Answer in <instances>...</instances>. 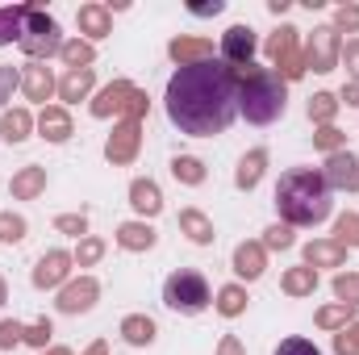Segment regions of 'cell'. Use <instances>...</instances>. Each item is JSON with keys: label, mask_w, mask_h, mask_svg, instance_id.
<instances>
[{"label": "cell", "mask_w": 359, "mask_h": 355, "mask_svg": "<svg viewBox=\"0 0 359 355\" xmlns=\"http://www.w3.org/2000/svg\"><path fill=\"white\" fill-rule=\"evenodd\" d=\"M17 343H25V322L4 318V322H0V351H13Z\"/></svg>", "instance_id": "43"}, {"label": "cell", "mask_w": 359, "mask_h": 355, "mask_svg": "<svg viewBox=\"0 0 359 355\" xmlns=\"http://www.w3.org/2000/svg\"><path fill=\"white\" fill-rule=\"evenodd\" d=\"M8 301V284H4V276H0V305Z\"/></svg>", "instance_id": "55"}, {"label": "cell", "mask_w": 359, "mask_h": 355, "mask_svg": "<svg viewBox=\"0 0 359 355\" xmlns=\"http://www.w3.org/2000/svg\"><path fill=\"white\" fill-rule=\"evenodd\" d=\"M155 335H159L155 318H147V314H126V318H121V339H126L130 347H151Z\"/></svg>", "instance_id": "24"}, {"label": "cell", "mask_w": 359, "mask_h": 355, "mask_svg": "<svg viewBox=\"0 0 359 355\" xmlns=\"http://www.w3.org/2000/svg\"><path fill=\"white\" fill-rule=\"evenodd\" d=\"M76 25H80L84 42H100V38H109V34H113V13H109L104 4H80Z\"/></svg>", "instance_id": "17"}, {"label": "cell", "mask_w": 359, "mask_h": 355, "mask_svg": "<svg viewBox=\"0 0 359 355\" xmlns=\"http://www.w3.org/2000/svg\"><path fill=\"white\" fill-rule=\"evenodd\" d=\"M234 80H238V113L251 126H271L288 109V84L271 67H255V63L234 67Z\"/></svg>", "instance_id": "3"}, {"label": "cell", "mask_w": 359, "mask_h": 355, "mask_svg": "<svg viewBox=\"0 0 359 355\" xmlns=\"http://www.w3.org/2000/svg\"><path fill=\"white\" fill-rule=\"evenodd\" d=\"M247 288L243 284H226V288H217V297H213V309L222 314V318H243L247 314Z\"/></svg>", "instance_id": "28"}, {"label": "cell", "mask_w": 359, "mask_h": 355, "mask_svg": "<svg viewBox=\"0 0 359 355\" xmlns=\"http://www.w3.org/2000/svg\"><path fill=\"white\" fill-rule=\"evenodd\" d=\"M84 355H109V343L104 339H96V343H88V351Z\"/></svg>", "instance_id": "52"}, {"label": "cell", "mask_w": 359, "mask_h": 355, "mask_svg": "<svg viewBox=\"0 0 359 355\" xmlns=\"http://www.w3.org/2000/svg\"><path fill=\"white\" fill-rule=\"evenodd\" d=\"M355 314H359V305H343V301H334V305H322L318 314H313V322L322 326V330H343V326H351L355 322Z\"/></svg>", "instance_id": "31"}, {"label": "cell", "mask_w": 359, "mask_h": 355, "mask_svg": "<svg viewBox=\"0 0 359 355\" xmlns=\"http://www.w3.org/2000/svg\"><path fill=\"white\" fill-rule=\"evenodd\" d=\"M92 84H96V72H92V67H84V72H67V76L59 80V100H63V109L76 105V100H88Z\"/></svg>", "instance_id": "26"}, {"label": "cell", "mask_w": 359, "mask_h": 355, "mask_svg": "<svg viewBox=\"0 0 359 355\" xmlns=\"http://www.w3.org/2000/svg\"><path fill=\"white\" fill-rule=\"evenodd\" d=\"M276 209H280V222L297 230V226L326 222L330 209H334V201H330V188H326L322 172L292 168V172H284L280 184H276Z\"/></svg>", "instance_id": "2"}, {"label": "cell", "mask_w": 359, "mask_h": 355, "mask_svg": "<svg viewBox=\"0 0 359 355\" xmlns=\"http://www.w3.org/2000/svg\"><path fill=\"white\" fill-rule=\"evenodd\" d=\"M330 288H334V297L343 305H359V272H339Z\"/></svg>", "instance_id": "40"}, {"label": "cell", "mask_w": 359, "mask_h": 355, "mask_svg": "<svg viewBox=\"0 0 359 355\" xmlns=\"http://www.w3.org/2000/svg\"><path fill=\"white\" fill-rule=\"evenodd\" d=\"M339 105H355V109H359V84H343V92H339Z\"/></svg>", "instance_id": "51"}, {"label": "cell", "mask_w": 359, "mask_h": 355, "mask_svg": "<svg viewBox=\"0 0 359 355\" xmlns=\"http://www.w3.org/2000/svg\"><path fill=\"white\" fill-rule=\"evenodd\" d=\"M96 297H100V284H96L92 276H72V280L59 288L55 309H59V314H88L92 305H96Z\"/></svg>", "instance_id": "12"}, {"label": "cell", "mask_w": 359, "mask_h": 355, "mask_svg": "<svg viewBox=\"0 0 359 355\" xmlns=\"http://www.w3.org/2000/svg\"><path fill=\"white\" fill-rule=\"evenodd\" d=\"M334 355H359V318L334 335Z\"/></svg>", "instance_id": "44"}, {"label": "cell", "mask_w": 359, "mask_h": 355, "mask_svg": "<svg viewBox=\"0 0 359 355\" xmlns=\"http://www.w3.org/2000/svg\"><path fill=\"white\" fill-rule=\"evenodd\" d=\"M313 147H318V151H326V155H334V151H347V134H343L339 126H318V134H313Z\"/></svg>", "instance_id": "37"}, {"label": "cell", "mask_w": 359, "mask_h": 355, "mask_svg": "<svg viewBox=\"0 0 359 355\" xmlns=\"http://www.w3.org/2000/svg\"><path fill=\"white\" fill-rule=\"evenodd\" d=\"M72 267H76V260H72V251H46L38 264H34V288H63L67 280H72Z\"/></svg>", "instance_id": "13"}, {"label": "cell", "mask_w": 359, "mask_h": 355, "mask_svg": "<svg viewBox=\"0 0 359 355\" xmlns=\"http://www.w3.org/2000/svg\"><path fill=\"white\" fill-rule=\"evenodd\" d=\"M288 8H292L288 0H268V13H276V17H280V13H288Z\"/></svg>", "instance_id": "53"}, {"label": "cell", "mask_w": 359, "mask_h": 355, "mask_svg": "<svg viewBox=\"0 0 359 355\" xmlns=\"http://www.w3.org/2000/svg\"><path fill=\"white\" fill-rule=\"evenodd\" d=\"M72 260L80 267H92L104 260V239H96V234H88V239H80V247L72 251Z\"/></svg>", "instance_id": "36"}, {"label": "cell", "mask_w": 359, "mask_h": 355, "mask_svg": "<svg viewBox=\"0 0 359 355\" xmlns=\"http://www.w3.org/2000/svg\"><path fill=\"white\" fill-rule=\"evenodd\" d=\"M168 121L188 138H213L226 134L230 121L238 117V80L234 67H226L222 59L209 63H192L176 67V76L168 80Z\"/></svg>", "instance_id": "1"}, {"label": "cell", "mask_w": 359, "mask_h": 355, "mask_svg": "<svg viewBox=\"0 0 359 355\" xmlns=\"http://www.w3.org/2000/svg\"><path fill=\"white\" fill-rule=\"evenodd\" d=\"M21 92H25V100H34V105L46 109V100L59 92V80L50 76L46 63H25V67H21Z\"/></svg>", "instance_id": "14"}, {"label": "cell", "mask_w": 359, "mask_h": 355, "mask_svg": "<svg viewBox=\"0 0 359 355\" xmlns=\"http://www.w3.org/2000/svg\"><path fill=\"white\" fill-rule=\"evenodd\" d=\"M297 34H301V29L280 25L276 34H268V42H264V51H268V59H271V72H276L284 84H292V80H301V76H305V59H301Z\"/></svg>", "instance_id": "7"}, {"label": "cell", "mask_w": 359, "mask_h": 355, "mask_svg": "<svg viewBox=\"0 0 359 355\" xmlns=\"http://www.w3.org/2000/svg\"><path fill=\"white\" fill-rule=\"evenodd\" d=\"M222 8H226L222 0H209V4H188V13H192V17H217Z\"/></svg>", "instance_id": "50"}, {"label": "cell", "mask_w": 359, "mask_h": 355, "mask_svg": "<svg viewBox=\"0 0 359 355\" xmlns=\"http://www.w3.org/2000/svg\"><path fill=\"white\" fill-rule=\"evenodd\" d=\"M339 63H347V76H351V84H359V38L343 42V55H339Z\"/></svg>", "instance_id": "47"}, {"label": "cell", "mask_w": 359, "mask_h": 355, "mask_svg": "<svg viewBox=\"0 0 359 355\" xmlns=\"http://www.w3.org/2000/svg\"><path fill=\"white\" fill-rule=\"evenodd\" d=\"M230 264H234V276L238 280H259L264 267H268V251H264V243H238Z\"/></svg>", "instance_id": "20"}, {"label": "cell", "mask_w": 359, "mask_h": 355, "mask_svg": "<svg viewBox=\"0 0 359 355\" xmlns=\"http://www.w3.org/2000/svg\"><path fill=\"white\" fill-rule=\"evenodd\" d=\"M264 251H288L292 243H297V234H292V226H284V222H276V226H268L264 230Z\"/></svg>", "instance_id": "38"}, {"label": "cell", "mask_w": 359, "mask_h": 355, "mask_svg": "<svg viewBox=\"0 0 359 355\" xmlns=\"http://www.w3.org/2000/svg\"><path fill=\"white\" fill-rule=\"evenodd\" d=\"M209 301H213L209 280H205L201 272H192V267H180V272H172V276L163 280V305L176 309V314H184V318L205 314Z\"/></svg>", "instance_id": "5"}, {"label": "cell", "mask_w": 359, "mask_h": 355, "mask_svg": "<svg viewBox=\"0 0 359 355\" xmlns=\"http://www.w3.org/2000/svg\"><path fill=\"white\" fill-rule=\"evenodd\" d=\"M8 188H13V201H38V196L46 192V168H38V163L21 168Z\"/></svg>", "instance_id": "23"}, {"label": "cell", "mask_w": 359, "mask_h": 355, "mask_svg": "<svg viewBox=\"0 0 359 355\" xmlns=\"http://www.w3.org/2000/svg\"><path fill=\"white\" fill-rule=\"evenodd\" d=\"M130 205H134V213L147 222V217H159L163 213V192H159V184L155 180H134L130 184Z\"/></svg>", "instance_id": "19"}, {"label": "cell", "mask_w": 359, "mask_h": 355, "mask_svg": "<svg viewBox=\"0 0 359 355\" xmlns=\"http://www.w3.org/2000/svg\"><path fill=\"white\" fill-rule=\"evenodd\" d=\"M142 151V121H117L109 142H104V159L113 168H130Z\"/></svg>", "instance_id": "9"}, {"label": "cell", "mask_w": 359, "mask_h": 355, "mask_svg": "<svg viewBox=\"0 0 359 355\" xmlns=\"http://www.w3.org/2000/svg\"><path fill=\"white\" fill-rule=\"evenodd\" d=\"M25 17H29V4L0 8V46H13V42H21V34H25Z\"/></svg>", "instance_id": "29"}, {"label": "cell", "mask_w": 359, "mask_h": 355, "mask_svg": "<svg viewBox=\"0 0 359 355\" xmlns=\"http://www.w3.org/2000/svg\"><path fill=\"white\" fill-rule=\"evenodd\" d=\"M255 51H259L255 29H251V25H230V29L222 34L217 59H222L226 67H247V63H255Z\"/></svg>", "instance_id": "10"}, {"label": "cell", "mask_w": 359, "mask_h": 355, "mask_svg": "<svg viewBox=\"0 0 359 355\" xmlns=\"http://www.w3.org/2000/svg\"><path fill=\"white\" fill-rule=\"evenodd\" d=\"M280 288L288 293V297H313V288H318V272L313 267H288L284 276H280Z\"/></svg>", "instance_id": "30"}, {"label": "cell", "mask_w": 359, "mask_h": 355, "mask_svg": "<svg viewBox=\"0 0 359 355\" xmlns=\"http://www.w3.org/2000/svg\"><path fill=\"white\" fill-rule=\"evenodd\" d=\"M50 335H55L50 318H38V322H29V326H25V343H29V347H38V351H46Z\"/></svg>", "instance_id": "42"}, {"label": "cell", "mask_w": 359, "mask_h": 355, "mask_svg": "<svg viewBox=\"0 0 359 355\" xmlns=\"http://www.w3.org/2000/svg\"><path fill=\"white\" fill-rule=\"evenodd\" d=\"M334 29L339 34H359V4H339L334 8Z\"/></svg>", "instance_id": "45"}, {"label": "cell", "mask_w": 359, "mask_h": 355, "mask_svg": "<svg viewBox=\"0 0 359 355\" xmlns=\"http://www.w3.org/2000/svg\"><path fill=\"white\" fill-rule=\"evenodd\" d=\"M17 46L25 51V59H29V63H46L50 55H59V51H63V34H59V21H55L46 8L29 4V17H25V34H21V42H17Z\"/></svg>", "instance_id": "6"}, {"label": "cell", "mask_w": 359, "mask_h": 355, "mask_svg": "<svg viewBox=\"0 0 359 355\" xmlns=\"http://www.w3.org/2000/svg\"><path fill=\"white\" fill-rule=\"evenodd\" d=\"M34 130H38V117H34L29 109H21V105H17V109H4V113H0V138H4L8 147L25 142Z\"/></svg>", "instance_id": "18"}, {"label": "cell", "mask_w": 359, "mask_h": 355, "mask_svg": "<svg viewBox=\"0 0 359 355\" xmlns=\"http://www.w3.org/2000/svg\"><path fill=\"white\" fill-rule=\"evenodd\" d=\"M264 172H268V151L264 147H255V151H247L243 159H238V172H234V184L243 188V192H251L259 180H264Z\"/></svg>", "instance_id": "25"}, {"label": "cell", "mask_w": 359, "mask_h": 355, "mask_svg": "<svg viewBox=\"0 0 359 355\" xmlns=\"http://www.w3.org/2000/svg\"><path fill=\"white\" fill-rule=\"evenodd\" d=\"M339 247H359V213H343L334 222V234H330Z\"/></svg>", "instance_id": "39"}, {"label": "cell", "mask_w": 359, "mask_h": 355, "mask_svg": "<svg viewBox=\"0 0 359 355\" xmlns=\"http://www.w3.org/2000/svg\"><path fill=\"white\" fill-rule=\"evenodd\" d=\"M276 355H322L309 339H301V335H292V339H284L280 347H276Z\"/></svg>", "instance_id": "48"}, {"label": "cell", "mask_w": 359, "mask_h": 355, "mask_svg": "<svg viewBox=\"0 0 359 355\" xmlns=\"http://www.w3.org/2000/svg\"><path fill=\"white\" fill-rule=\"evenodd\" d=\"M55 230L59 234H72V239H88V217L84 213H59L55 217Z\"/></svg>", "instance_id": "41"}, {"label": "cell", "mask_w": 359, "mask_h": 355, "mask_svg": "<svg viewBox=\"0 0 359 355\" xmlns=\"http://www.w3.org/2000/svg\"><path fill=\"white\" fill-rule=\"evenodd\" d=\"M155 243H159V234H155L151 222H121L117 226V247L121 251H134L138 255V251H151Z\"/></svg>", "instance_id": "21"}, {"label": "cell", "mask_w": 359, "mask_h": 355, "mask_svg": "<svg viewBox=\"0 0 359 355\" xmlns=\"http://www.w3.org/2000/svg\"><path fill=\"white\" fill-rule=\"evenodd\" d=\"M347 264V247H339L334 239H313L305 243V267H343Z\"/></svg>", "instance_id": "22"}, {"label": "cell", "mask_w": 359, "mask_h": 355, "mask_svg": "<svg viewBox=\"0 0 359 355\" xmlns=\"http://www.w3.org/2000/svg\"><path fill=\"white\" fill-rule=\"evenodd\" d=\"M168 55L176 67H192V63H209L213 59V42L209 38H196V34H180L168 42Z\"/></svg>", "instance_id": "15"}, {"label": "cell", "mask_w": 359, "mask_h": 355, "mask_svg": "<svg viewBox=\"0 0 359 355\" xmlns=\"http://www.w3.org/2000/svg\"><path fill=\"white\" fill-rule=\"evenodd\" d=\"M76 134V126H72V113L63 109V105H46L42 113H38V138H46V142H67Z\"/></svg>", "instance_id": "16"}, {"label": "cell", "mask_w": 359, "mask_h": 355, "mask_svg": "<svg viewBox=\"0 0 359 355\" xmlns=\"http://www.w3.org/2000/svg\"><path fill=\"white\" fill-rule=\"evenodd\" d=\"M180 230H184L196 247H213V239H217V234H213V222H209L201 209H180Z\"/></svg>", "instance_id": "27"}, {"label": "cell", "mask_w": 359, "mask_h": 355, "mask_svg": "<svg viewBox=\"0 0 359 355\" xmlns=\"http://www.w3.org/2000/svg\"><path fill=\"white\" fill-rule=\"evenodd\" d=\"M339 117V96L334 92H313L309 96V121L313 126H334Z\"/></svg>", "instance_id": "33"}, {"label": "cell", "mask_w": 359, "mask_h": 355, "mask_svg": "<svg viewBox=\"0 0 359 355\" xmlns=\"http://www.w3.org/2000/svg\"><path fill=\"white\" fill-rule=\"evenodd\" d=\"M92 117H121V121H142L147 117V109H151V96L138 88V84H130V80H113V84H104V88L92 96Z\"/></svg>", "instance_id": "4"}, {"label": "cell", "mask_w": 359, "mask_h": 355, "mask_svg": "<svg viewBox=\"0 0 359 355\" xmlns=\"http://www.w3.org/2000/svg\"><path fill=\"white\" fill-rule=\"evenodd\" d=\"M339 55H343V34H339L334 25H318V29L305 38V51H301L305 72H318V76L334 72V67H339Z\"/></svg>", "instance_id": "8"}, {"label": "cell", "mask_w": 359, "mask_h": 355, "mask_svg": "<svg viewBox=\"0 0 359 355\" xmlns=\"http://www.w3.org/2000/svg\"><path fill=\"white\" fill-rule=\"evenodd\" d=\"M42 355H76V351H72V347H46Z\"/></svg>", "instance_id": "54"}, {"label": "cell", "mask_w": 359, "mask_h": 355, "mask_svg": "<svg viewBox=\"0 0 359 355\" xmlns=\"http://www.w3.org/2000/svg\"><path fill=\"white\" fill-rule=\"evenodd\" d=\"M217 355H247V347H243V339H238V335H222Z\"/></svg>", "instance_id": "49"}, {"label": "cell", "mask_w": 359, "mask_h": 355, "mask_svg": "<svg viewBox=\"0 0 359 355\" xmlns=\"http://www.w3.org/2000/svg\"><path fill=\"white\" fill-rule=\"evenodd\" d=\"M172 176L180 180V184H188V188H196V184H205V163L196 159V155H176L172 159Z\"/></svg>", "instance_id": "34"}, {"label": "cell", "mask_w": 359, "mask_h": 355, "mask_svg": "<svg viewBox=\"0 0 359 355\" xmlns=\"http://www.w3.org/2000/svg\"><path fill=\"white\" fill-rule=\"evenodd\" d=\"M59 59L67 63V72H84V67L96 63V46L84 42V38H67V42H63V51H59Z\"/></svg>", "instance_id": "32"}, {"label": "cell", "mask_w": 359, "mask_h": 355, "mask_svg": "<svg viewBox=\"0 0 359 355\" xmlns=\"http://www.w3.org/2000/svg\"><path fill=\"white\" fill-rule=\"evenodd\" d=\"M13 88H21V72H17L13 63H0V109H4V100L13 96Z\"/></svg>", "instance_id": "46"}, {"label": "cell", "mask_w": 359, "mask_h": 355, "mask_svg": "<svg viewBox=\"0 0 359 355\" xmlns=\"http://www.w3.org/2000/svg\"><path fill=\"white\" fill-rule=\"evenodd\" d=\"M322 180H326L330 192H359V155H351V151H334V155H326V163H322Z\"/></svg>", "instance_id": "11"}, {"label": "cell", "mask_w": 359, "mask_h": 355, "mask_svg": "<svg viewBox=\"0 0 359 355\" xmlns=\"http://www.w3.org/2000/svg\"><path fill=\"white\" fill-rule=\"evenodd\" d=\"M25 234H29V222H25L21 213H0V243L17 247V243H21Z\"/></svg>", "instance_id": "35"}]
</instances>
